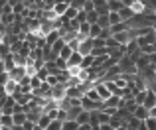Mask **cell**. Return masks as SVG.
Here are the masks:
<instances>
[{
  "label": "cell",
  "mask_w": 156,
  "mask_h": 130,
  "mask_svg": "<svg viewBox=\"0 0 156 130\" xmlns=\"http://www.w3.org/2000/svg\"><path fill=\"white\" fill-rule=\"evenodd\" d=\"M93 47H95V43H93V38H85V39H81L79 42V53H83V55H89L93 51Z\"/></svg>",
  "instance_id": "1"
},
{
  "label": "cell",
  "mask_w": 156,
  "mask_h": 130,
  "mask_svg": "<svg viewBox=\"0 0 156 130\" xmlns=\"http://www.w3.org/2000/svg\"><path fill=\"white\" fill-rule=\"evenodd\" d=\"M26 75H28V69L24 67V65H16V67L10 71V77H12V79H16L18 83H20V81H22Z\"/></svg>",
  "instance_id": "2"
},
{
  "label": "cell",
  "mask_w": 156,
  "mask_h": 130,
  "mask_svg": "<svg viewBox=\"0 0 156 130\" xmlns=\"http://www.w3.org/2000/svg\"><path fill=\"white\" fill-rule=\"evenodd\" d=\"M16 67V61H14V53H8L2 57V71H12Z\"/></svg>",
  "instance_id": "3"
},
{
  "label": "cell",
  "mask_w": 156,
  "mask_h": 130,
  "mask_svg": "<svg viewBox=\"0 0 156 130\" xmlns=\"http://www.w3.org/2000/svg\"><path fill=\"white\" fill-rule=\"evenodd\" d=\"M119 14H121L122 22H129V20H133L134 16H136V12H134V10H133L130 6H126V4H125V6H122L121 10H119Z\"/></svg>",
  "instance_id": "4"
},
{
  "label": "cell",
  "mask_w": 156,
  "mask_h": 130,
  "mask_svg": "<svg viewBox=\"0 0 156 130\" xmlns=\"http://www.w3.org/2000/svg\"><path fill=\"white\" fill-rule=\"evenodd\" d=\"M134 116H136V118H140V120H146L150 116V108H146L144 104H138V107L134 108Z\"/></svg>",
  "instance_id": "5"
},
{
  "label": "cell",
  "mask_w": 156,
  "mask_h": 130,
  "mask_svg": "<svg viewBox=\"0 0 156 130\" xmlns=\"http://www.w3.org/2000/svg\"><path fill=\"white\" fill-rule=\"evenodd\" d=\"M81 61H83V53H79V51H73L71 57L67 59L69 67H81Z\"/></svg>",
  "instance_id": "6"
},
{
  "label": "cell",
  "mask_w": 156,
  "mask_h": 130,
  "mask_svg": "<svg viewBox=\"0 0 156 130\" xmlns=\"http://www.w3.org/2000/svg\"><path fill=\"white\" fill-rule=\"evenodd\" d=\"M144 107L146 108H154L156 107V91H154V89H148V93H146V101H144Z\"/></svg>",
  "instance_id": "7"
},
{
  "label": "cell",
  "mask_w": 156,
  "mask_h": 130,
  "mask_svg": "<svg viewBox=\"0 0 156 130\" xmlns=\"http://www.w3.org/2000/svg\"><path fill=\"white\" fill-rule=\"evenodd\" d=\"M93 4H95V10L99 12V14H109V2L107 0H93Z\"/></svg>",
  "instance_id": "8"
},
{
  "label": "cell",
  "mask_w": 156,
  "mask_h": 130,
  "mask_svg": "<svg viewBox=\"0 0 156 130\" xmlns=\"http://www.w3.org/2000/svg\"><path fill=\"white\" fill-rule=\"evenodd\" d=\"M81 112H83V107H81V104H79V107H75V104H73V107L67 108V118L69 120H77V116H79Z\"/></svg>",
  "instance_id": "9"
},
{
  "label": "cell",
  "mask_w": 156,
  "mask_h": 130,
  "mask_svg": "<svg viewBox=\"0 0 156 130\" xmlns=\"http://www.w3.org/2000/svg\"><path fill=\"white\" fill-rule=\"evenodd\" d=\"M2 89H4V91H6V93H10V95H12V93L20 91V83H18V81H16V79H10V81H8L6 85H2Z\"/></svg>",
  "instance_id": "10"
},
{
  "label": "cell",
  "mask_w": 156,
  "mask_h": 130,
  "mask_svg": "<svg viewBox=\"0 0 156 130\" xmlns=\"http://www.w3.org/2000/svg\"><path fill=\"white\" fill-rule=\"evenodd\" d=\"M59 38H61V34H59V28H55V30H51L50 34L46 36V43H48V46H53V43H55Z\"/></svg>",
  "instance_id": "11"
},
{
  "label": "cell",
  "mask_w": 156,
  "mask_h": 130,
  "mask_svg": "<svg viewBox=\"0 0 156 130\" xmlns=\"http://www.w3.org/2000/svg\"><path fill=\"white\" fill-rule=\"evenodd\" d=\"M77 122L79 124H91V111H85L83 108V112L77 116Z\"/></svg>",
  "instance_id": "12"
},
{
  "label": "cell",
  "mask_w": 156,
  "mask_h": 130,
  "mask_svg": "<svg viewBox=\"0 0 156 130\" xmlns=\"http://www.w3.org/2000/svg\"><path fill=\"white\" fill-rule=\"evenodd\" d=\"M125 30H130L129 22H119V24H113V26H111V32H113V34H119V32H125Z\"/></svg>",
  "instance_id": "13"
},
{
  "label": "cell",
  "mask_w": 156,
  "mask_h": 130,
  "mask_svg": "<svg viewBox=\"0 0 156 130\" xmlns=\"http://www.w3.org/2000/svg\"><path fill=\"white\" fill-rule=\"evenodd\" d=\"M140 122H142L140 118H136V116H130V118L126 120V130H138Z\"/></svg>",
  "instance_id": "14"
},
{
  "label": "cell",
  "mask_w": 156,
  "mask_h": 130,
  "mask_svg": "<svg viewBox=\"0 0 156 130\" xmlns=\"http://www.w3.org/2000/svg\"><path fill=\"white\" fill-rule=\"evenodd\" d=\"M93 61H95V55H93V53L83 55V61H81V69H91V67H93Z\"/></svg>",
  "instance_id": "15"
},
{
  "label": "cell",
  "mask_w": 156,
  "mask_h": 130,
  "mask_svg": "<svg viewBox=\"0 0 156 130\" xmlns=\"http://www.w3.org/2000/svg\"><path fill=\"white\" fill-rule=\"evenodd\" d=\"M91 53L95 55V57H101V55H109V47H107V46H95Z\"/></svg>",
  "instance_id": "16"
},
{
  "label": "cell",
  "mask_w": 156,
  "mask_h": 130,
  "mask_svg": "<svg viewBox=\"0 0 156 130\" xmlns=\"http://www.w3.org/2000/svg\"><path fill=\"white\" fill-rule=\"evenodd\" d=\"M69 6H71V4H67L65 0H61V2H57V4H55V8H53V10H55L59 16H63L65 12H67V8H69Z\"/></svg>",
  "instance_id": "17"
},
{
  "label": "cell",
  "mask_w": 156,
  "mask_h": 130,
  "mask_svg": "<svg viewBox=\"0 0 156 130\" xmlns=\"http://www.w3.org/2000/svg\"><path fill=\"white\" fill-rule=\"evenodd\" d=\"M51 120H53V118H51V116H50V115H46V112H44V115H42V116H40V120H38V126H40V128H44V130H46V128H48V124H50V122H51Z\"/></svg>",
  "instance_id": "18"
},
{
  "label": "cell",
  "mask_w": 156,
  "mask_h": 130,
  "mask_svg": "<svg viewBox=\"0 0 156 130\" xmlns=\"http://www.w3.org/2000/svg\"><path fill=\"white\" fill-rule=\"evenodd\" d=\"M0 124L2 126H14V115H2L0 116Z\"/></svg>",
  "instance_id": "19"
},
{
  "label": "cell",
  "mask_w": 156,
  "mask_h": 130,
  "mask_svg": "<svg viewBox=\"0 0 156 130\" xmlns=\"http://www.w3.org/2000/svg\"><path fill=\"white\" fill-rule=\"evenodd\" d=\"M73 51H75V50H73V47L69 46V43H65V46H63V50L59 51V57H63V59H69V57H71V53H73Z\"/></svg>",
  "instance_id": "20"
},
{
  "label": "cell",
  "mask_w": 156,
  "mask_h": 130,
  "mask_svg": "<svg viewBox=\"0 0 156 130\" xmlns=\"http://www.w3.org/2000/svg\"><path fill=\"white\" fill-rule=\"evenodd\" d=\"M101 32H103V28L99 26V24H91V32H89V38H99L101 36Z\"/></svg>",
  "instance_id": "21"
},
{
  "label": "cell",
  "mask_w": 156,
  "mask_h": 130,
  "mask_svg": "<svg viewBox=\"0 0 156 130\" xmlns=\"http://www.w3.org/2000/svg\"><path fill=\"white\" fill-rule=\"evenodd\" d=\"M79 128V122H77V120H63V128L61 130H77Z\"/></svg>",
  "instance_id": "22"
},
{
  "label": "cell",
  "mask_w": 156,
  "mask_h": 130,
  "mask_svg": "<svg viewBox=\"0 0 156 130\" xmlns=\"http://www.w3.org/2000/svg\"><path fill=\"white\" fill-rule=\"evenodd\" d=\"M122 6H125V2H121V0H109V10L111 12H119Z\"/></svg>",
  "instance_id": "23"
},
{
  "label": "cell",
  "mask_w": 156,
  "mask_h": 130,
  "mask_svg": "<svg viewBox=\"0 0 156 130\" xmlns=\"http://www.w3.org/2000/svg\"><path fill=\"white\" fill-rule=\"evenodd\" d=\"M63 128V120H59V118H53L50 124H48V128L46 130H61Z\"/></svg>",
  "instance_id": "24"
},
{
  "label": "cell",
  "mask_w": 156,
  "mask_h": 130,
  "mask_svg": "<svg viewBox=\"0 0 156 130\" xmlns=\"http://www.w3.org/2000/svg\"><path fill=\"white\" fill-rule=\"evenodd\" d=\"M146 93H148V89L134 93V101H136V104H144V101H146Z\"/></svg>",
  "instance_id": "25"
},
{
  "label": "cell",
  "mask_w": 156,
  "mask_h": 130,
  "mask_svg": "<svg viewBox=\"0 0 156 130\" xmlns=\"http://www.w3.org/2000/svg\"><path fill=\"white\" fill-rule=\"evenodd\" d=\"M28 120V112H14V124H24Z\"/></svg>",
  "instance_id": "26"
},
{
  "label": "cell",
  "mask_w": 156,
  "mask_h": 130,
  "mask_svg": "<svg viewBox=\"0 0 156 130\" xmlns=\"http://www.w3.org/2000/svg\"><path fill=\"white\" fill-rule=\"evenodd\" d=\"M16 22V14H2V26H12Z\"/></svg>",
  "instance_id": "27"
},
{
  "label": "cell",
  "mask_w": 156,
  "mask_h": 130,
  "mask_svg": "<svg viewBox=\"0 0 156 130\" xmlns=\"http://www.w3.org/2000/svg\"><path fill=\"white\" fill-rule=\"evenodd\" d=\"M97 24H99V26L103 28V30H105V28H111V20H109V14H101V16H99V22H97Z\"/></svg>",
  "instance_id": "28"
},
{
  "label": "cell",
  "mask_w": 156,
  "mask_h": 130,
  "mask_svg": "<svg viewBox=\"0 0 156 130\" xmlns=\"http://www.w3.org/2000/svg\"><path fill=\"white\" fill-rule=\"evenodd\" d=\"M99 12H97V10H93V12H87V22L89 24H97V22H99Z\"/></svg>",
  "instance_id": "29"
},
{
  "label": "cell",
  "mask_w": 156,
  "mask_h": 130,
  "mask_svg": "<svg viewBox=\"0 0 156 130\" xmlns=\"http://www.w3.org/2000/svg\"><path fill=\"white\" fill-rule=\"evenodd\" d=\"M77 14H79V10H77V8L75 6H69L67 8V12H65V18H69V20H73V18H77Z\"/></svg>",
  "instance_id": "30"
},
{
  "label": "cell",
  "mask_w": 156,
  "mask_h": 130,
  "mask_svg": "<svg viewBox=\"0 0 156 130\" xmlns=\"http://www.w3.org/2000/svg\"><path fill=\"white\" fill-rule=\"evenodd\" d=\"M109 20H111V26H113V24L122 22V18H121V14H119V12H109Z\"/></svg>",
  "instance_id": "31"
},
{
  "label": "cell",
  "mask_w": 156,
  "mask_h": 130,
  "mask_svg": "<svg viewBox=\"0 0 156 130\" xmlns=\"http://www.w3.org/2000/svg\"><path fill=\"white\" fill-rule=\"evenodd\" d=\"M144 122H146V126H148V130H156V118L154 116H148Z\"/></svg>",
  "instance_id": "32"
},
{
  "label": "cell",
  "mask_w": 156,
  "mask_h": 130,
  "mask_svg": "<svg viewBox=\"0 0 156 130\" xmlns=\"http://www.w3.org/2000/svg\"><path fill=\"white\" fill-rule=\"evenodd\" d=\"M42 83H44V81L40 79L38 75H34V77H32V87H34V89H40V87H42Z\"/></svg>",
  "instance_id": "33"
},
{
  "label": "cell",
  "mask_w": 156,
  "mask_h": 130,
  "mask_svg": "<svg viewBox=\"0 0 156 130\" xmlns=\"http://www.w3.org/2000/svg\"><path fill=\"white\" fill-rule=\"evenodd\" d=\"M77 20H79V22H87V12H85V10H79V14H77Z\"/></svg>",
  "instance_id": "34"
},
{
  "label": "cell",
  "mask_w": 156,
  "mask_h": 130,
  "mask_svg": "<svg viewBox=\"0 0 156 130\" xmlns=\"http://www.w3.org/2000/svg\"><path fill=\"white\" fill-rule=\"evenodd\" d=\"M77 130H93V128H91V124H79Z\"/></svg>",
  "instance_id": "35"
},
{
  "label": "cell",
  "mask_w": 156,
  "mask_h": 130,
  "mask_svg": "<svg viewBox=\"0 0 156 130\" xmlns=\"http://www.w3.org/2000/svg\"><path fill=\"white\" fill-rule=\"evenodd\" d=\"M138 130H148V126H146V122H144V120L140 122V126H138Z\"/></svg>",
  "instance_id": "36"
},
{
  "label": "cell",
  "mask_w": 156,
  "mask_h": 130,
  "mask_svg": "<svg viewBox=\"0 0 156 130\" xmlns=\"http://www.w3.org/2000/svg\"><path fill=\"white\" fill-rule=\"evenodd\" d=\"M14 130H26V128H24V124H14Z\"/></svg>",
  "instance_id": "37"
},
{
  "label": "cell",
  "mask_w": 156,
  "mask_h": 130,
  "mask_svg": "<svg viewBox=\"0 0 156 130\" xmlns=\"http://www.w3.org/2000/svg\"><path fill=\"white\" fill-rule=\"evenodd\" d=\"M150 116H154V118H156V107H154V108H150Z\"/></svg>",
  "instance_id": "38"
},
{
  "label": "cell",
  "mask_w": 156,
  "mask_h": 130,
  "mask_svg": "<svg viewBox=\"0 0 156 130\" xmlns=\"http://www.w3.org/2000/svg\"><path fill=\"white\" fill-rule=\"evenodd\" d=\"M18 2H26V0H10V4L14 6V4H18Z\"/></svg>",
  "instance_id": "39"
},
{
  "label": "cell",
  "mask_w": 156,
  "mask_h": 130,
  "mask_svg": "<svg viewBox=\"0 0 156 130\" xmlns=\"http://www.w3.org/2000/svg\"><path fill=\"white\" fill-rule=\"evenodd\" d=\"M2 130H14V126H2Z\"/></svg>",
  "instance_id": "40"
},
{
  "label": "cell",
  "mask_w": 156,
  "mask_h": 130,
  "mask_svg": "<svg viewBox=\"0 0 156 130\" xmlns=\"http://www.w3.org/2000/svg\"><path fill=\"white\" fill-rule=\"evenodd\" d=\"M154 71H156V65H154Z\"/></svg>",
  "instance_id": "41"
},
{
  "label": "cell",
  "mask_w": 156,
  "mask_h": 130,
  "mask_svg": "<svg viewBox=\"0 0 156 130\" xmlns=\"http://www.w3.org/2000/svg\"><path fill=\"white\" fill-rule=\"evenodd\" d=\"M121 2H125V0H121Z\"/></svg>",
  "instance_id": "42"
},
{
  "label": "cell",
  "mask_w": 156,
  "mask_h": 130,
  "mask_svg": "<svg viewBox=\"0 0 156 130\" xmlns=\"http://www.w3.org/2000/svg\"><path fill=\"white\" fill-rule=\"evenodd\" d=\"M44 2H46V0H44Z\"/></svg>",
  "instance_id": "43"
},
{
  "label": "cell",
  "mask_w": 156,
  "mask_h": 130,
  "mask_svg": "<svg viewBox=\"0 0 156 130\" xmlns=\"http://www.w3.org/2000/svg\"><path fill=\"white\" fill-rule=\"evenodd\" d=\"M107 2H109V0H107Z\"/></svg>",
  "instance_id": "44"
}]
</instances>
